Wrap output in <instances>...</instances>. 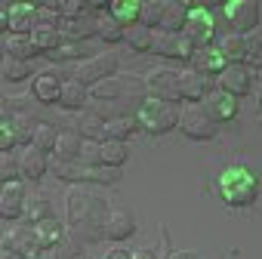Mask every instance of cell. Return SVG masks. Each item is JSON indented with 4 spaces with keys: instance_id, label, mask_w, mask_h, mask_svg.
Masks as SVG:
<instances>
[{
    "instance_id": "6da1fadb",
    "label": "cell",
    "mask_w": 262,
    "mask_h": 259,
    "mask_svg": "<svg viewBox=\"0 0 262 259\" xmlns=\"http://www.w3.org/2000/svg\"><path fill=\"white\" fill-rule=\"evenodd\" d=\"M90 96L96 99V111L102 120H111V117H123V114H136L145 99H148V90H145V77H136V74H114L102 83H96L90 90Z\"/></svg>"
},
{
    "instance_id": "7a4b0ae2",
    "label": "cell",
    "mask_w": 262,
    "mask_h": 259,
    "mask_svg": "<svg viewBox=\"0 0 262 259\" xmlns=\"http://www.w3.org/2000/svg\"><path fill=\"white\" fill-rule=\"evenodd\" d=\"M108 204L99 195L90 191H71L68 195V225L74 238L80 241H105V219H108Z\"/></svg>"
},
{
    "instance_id": "3957f363",
    "label": "cell",
    "mask_w": 262,
    "mask_h": 259,
    "mask_svg": "<svg viewBox=\"0 0 262 259\" xmlns=\"http://www.w3.org/2000/svg\"><path fill=\"white\" fill-rule=\"evenodd\" d=\"M216 191L228 207H247L259 198V179L247 167H228L216 179Z\"/></svg>"
},
{
    "instance_id": "277c9868",
    "label": "cell",
    "mask_w": 262,
    "mask_h": 259,
    "mask_svg": "<svg viewBox=\"0 0 262 259\" xmlns=\"http://www.w3.org/2000/svg\"><path fill=\"white\" fill-rule=\"evenodd\" d=\"M136 120H139V126L145 130L148 136H164V133H170L173 126H179V108L148 96L145 105L136 111Z\"/></svg>"
},
{
    "instance_id": "5b68a950",
    "label": "cell",
    "mask_w": 262,
    "mask_h": 259,
    "mask_svg": "<svg viewBox=\"0 0 262 259\" xmlns=\"http://www.w3.org/2000/svg\"><path fill=\"white\" fill-rule=\"evenodd\" d=\"M179 68H173V65H158V68H151L148 74H145V90H148V96L151 99H161V102H170V105H176V102H182V80H179Z\"/></svg>"
},
{
    "instance_id": "8992f818",
    "label": "cell",
    "mask_w": 262,
    "mask_h": 259,
    "mask_svg": "<svg viewBox=\"0 0 262 259\" xmlns=\"http://www.w3.org/2000/svg\"><path fill=\"white\" fill-rule=\"evenodd\" d=\"M216 126H219V123H213V117L204 111L201 102H188V105L179 111V130H182L185 139L210 142V139H216Z\"/></svg>"
},
{
    "instance_id": "52a82bcc",
    "label": "cell",
    "mask_w": 262,
    "mask_h": 259,
    "mask_svg": "<svg viewBox=\"0 0 262 259\" xmlns=\"http://www.w3.org/2000/svg\"><path fill=\"white\" fill-rule=\"evenodd\" d=\"M194 50H198V47H194L185 34H170V31H164V28H155V31H151V53L161 56V59L191 62Z\"/></svg>"
},
{
    "instance_id": "ba28073f",
    "label": "cell",
    "mask_w": 262,
    "mask_h": 259,
    "mask_svg": "<svg viewBox=\"0 0 262 259\" xmlns=\"http://www.w3.org/2000/svg\"><path fill=\"white\" fill-rule=\"evenodd\" d=\"M114 74H120L114 53H96V56H90L86 62L74 65V77H77L80 83H86V87H96V83H102V80H108V77H114Z\"/></svg>"
},
{
    "instance_id": "9c48e42d",
    "label": "cell",
    "mask_w": 262,
    "mask_h": 259,
    "mask_svg": "<svg viewBox=\"0 0 262 259\" xmlns=\"http://www.w3.org/2000/svg\"><path fill=\"white\" fill-rule=\"evenodd\" d=\"M19 253V259H53V250L40 244L37 238V228L34 225H16L10 234H7Z\"/></svg>"
},
{
    "instance_id": "30bf717a",
    "label": "cell",
    "mask_w": 262,
    "mask_h": 259,
    "mask_svg": "<svg viewBox=\"0 0 262 259\" xmlns=\"http://www.w3.org/2000/svg\"><path fill=\"white\" fill-rule=\"evenodd\" d=\"M222 16L231 25V31L244 34V31H253L259 25V4L256 0H231V4L222 7Z\"/></svg>"
},
{
    "instance_id": "8fae6325",
    "label": "cell",
    "mask_w": 262,
    "mask_h": 259,
    "mask_svg": "<svg viewBox=\"0 0 262 259\" xmlns=\"http://www.w3.org/2000/svg\"><path fill=\"white\" fill-rule=\"evenodd\" d=\"M182 34H185L194 47H213V37H216V19H213L207 10H201V7H191Z\"/></svg>"
},
{
    "instance_id": "7c38bea8",
    "label": "cell",
    "mask_w": 262,
    "mask_h": 259,
    "mask_svg": "<svg viewBox=\"0 0 262 259\" xmlns=\"http://www.w3.org/2000/svg\"><path fill=\"white\" fill-rule=\"evenodd\" d=\"M96 28H99V16H93V13H83L77 19H62L59 22L62 40H74V44H86L90 37H96Z\"/></svg>"
},
{
    "instance_id": "4fadbf2b",
    "label": "cell",
    "mask_w": 262,
    "mask_h": 259,
    "mask_svg": "<svg viewBox=\"0 0 262 259\" xmlns=\"http://www.w3.org/2000/svg\"><path fill=\"white\" fill-rule=\"evenodd\" d=\"M201 105H204V111L213 117V123H228V120L237 117V99L228 96V93H222V90L207 93V99H204Z\"/></svg>"
},
{
    "instance_id": "5bb4252c",
    "label": "cell",
    "mask_w": 262,
    "mask_h": 259,
    "mask_svg": "<svg viewBox=\"0 0 262 259\" xmlns=\"http://www.w3.org/2000/svg\"><path fill=\"white\" fill-rule=\"evenodd\" d=\"M50 170H53L62 182H71V185H83V182L93 185V173H96V167H90V164H83V161H59V158L50 161Z\"/></svg>"
},
{
    "instance_id": "9a60e30c",
    "label": "cell",
    "mask_w": 262,
    "mask_h": 259,
    "mask_svg": "<svg viewBox=\"0 0 262 259\" xmlns=\"http://www.w3.org/2000/svg\"><path fill=\"white\" fill-rule=\"evenodd\" d=\"M198 74H204V77H219L222 71H225V56L219 53V47H198L194 50V56H191V62H188Z\"/></svg>"
},
{
    "instance_id": "2e32d148",
    "label": "cell",
    "mask_w": 262,
    "mask_h": 259,
    "mask_svg": "<svg viewBox=\"0 0 262 259\" xmlns=\"http://www.w3.org/2000/svg\"><path fill=\"white\" fill-rule=\"evenodd\" d=\"M50 170V161H47V152L34 148V145H22L19 152V173L31 182H40V176Z\"/></svg>"
},
{
    "instance_id": "e0dca14e",
    "label": "cell",
    "mask_w": 262,
    "mask_h": 259,
    "mask_svg": "<svg viewBox=\"0 0 262 259\" xmlns=\"http://www.w3.org/2000/svg\"><path fill=\"white\" fill-rule=\"evenodd\" d=\"M216 90L228 93V96H244L250 90V71L244 65H225V71L216 77Z\"/></svg>"
},
{
    "instance_id": "ac0fdd59",
    "label": "cell",
    "mask_w": 262,
    "mask_h": 259,
    "mask_svg": "<svg viewBox=\"0 0 262 259\" xmlns=\"http://www.w3.org/2000/svg\"><path fill=\"white\" fill-rule=\"evenodd\" d=\"M136 231V219L129 210H120V207H111L108 210V219H105V238L111 241H126L129 234Z\"/></svg>"
},
{
    "instance_id": "d6986e66",
    "label": "cell",
    "mask_w": 262,
    "mask_h": 259,
    "mask_svg": "<svg viewBox=\"0 0 262 259\" xmlns=\"http://www.w3.org/2000/svg\"><path fill=\"white\" fill-rule=\"evenodd\" d=\"M25 210V188L22 182H7L0 191V216L4 219H16Z\"/></svg>"
},
{
    "instance_id": "ffe728a7",
    "label": "cell",
    "mask_w": 262,
    "mask_h": 259,
    "mask_svg": "<svg viewBox=\"0 0 262 259\" xmlns=\"http://www.w3.org/2000/svg\"><path fill=\"white\" fill-rule=\"evenodd\" d=\"M34 28H37V7L13 4V10H10V34H34Z\"/></svg>"
},
{
    "instance_id": "44dd1931",
    "label": "cell",
    "mask_w": 262,
    "mask_h": 259,
    "mask_svg": "<svg viewBox=\"0 0 262 259\" xmlns=\"http://www.w3.org/2000/svg\"><path fill=\"white\" fill-rule=\"evenodd\" d=\"M179 80H182V99H188V102H204V99H207V93H210V77L198 74L194 68H182Z\"/></svg>"
},
{
    "instance_id": "7402d4cb",
    "label": "cell",
    "mask_w": 262,
    "mask_h": 259,
    "mask_svg": "<svg viewBox=\"0 0 262 259\" xmlns=\"http://www.w3.org/2000/svg\"><path fill=\"white\" fill-rule=\"evenodd\" d=\"M108 16H111L114 22H120L123 28H133V25H139V19H142V0H111Z\"/></svg>"
},
{
    "instance_id": "603a6c76",
    "label": "cell",
    "mask_w": 262,
    "mask_h": 259,
    "mask_svg": "<svg viewBox=\"0 0 262 259\" xmlns=\"http://www.w3.org/2000/svg\"><path fill=\"white\" fill-rule=\"evenodd\" d=\"M188 4H182V0H164V31L170 34H182L185 31V22H188Z\"/></svg>"
},
{
    "instance_id": "cb8c5ba5",
    "label": "cell",
    "mask_w": 262,
    "mask_h": 259,
    "mask_svg": "<svg viewBox=\"0 0 262 259\" xmlns=\"http://www.w3.org/2000/svg\"><path fill=\"white\" fill-rule=\"evenodd\" d=\"M86 99H90V87H86V83H80L77 77L62 80V99H59L62 108H68V111H80V108L86 105Z\"/></svg>"
},
{
    "instance_id": "d4e9b609",
    "label": "cell",
    "mask_w": 262,
    "mask_h": 259,
    "mask_svg": "<svg viewBox=\"0 0 262 259\" xmlns=\"http://www.w3.org/2000/svg\"><path fill=\"white\" fill-rule=\"evenodd\" d=\"M80 148H83V139L77 136V130H59L53 158H59V161H80Z\"/></svg>"
},
{
    "instance_id": "484cf974",
    "label": "cell",
    "mask_w": 262,
    "mask_h": 259,
    "mask_svg": "<svg viewBox=\"0 0 262 259\" xmlns=\"http://www.w3.org/2000/svg\"><path fill=\"white\" fill-rule=\"evenodd\" d=\"M4 56L22 59V62H31V59L37 56L34 37H31V34H7V37H4Z\"/></svg>"
},
{
    "instance_id": "4316f807",
    "label": "cell",
    "mask_w": 262,
    "mask_h": 259,
    "mask_svg": "<svg viewBox=\"0 0 262 259\" xmlns=\"http://www.w3.org/2000/svg\"><path fill=\"white\" fill-rule=\"evenodd\" d=\"M219 53L225 56V62L228 65H244V56H247V37L244 34H237V31H231V34H225V37H219Z\"/></svg>"
},
{
    "instance_id": "83f0119b",
    "label": "cell",
    "mask_w": 262,
    "mask_h": 259,
    "mask_svg": "<svg viewBox=\"0 0 262 259\" xmlns=\"http://www.w3.org/2000/svg\"><path fill=\"white\" fill-rule=\"evenodd\" d=\"M31 93H34V99H37L40 105H56V102L62 99V80L53 77V74H40V77L34 80Z\"/></svg>"
},
{
    "instance_id": "f1b7e54d",
    "label": "cell",
    "mask_w": 262,
    "mask_h": 259,
    "mask_svg": "<svg viewBox=\"0 0 262 259\" xmlns=\"http://www.w3.org/2000/svg\"><path fill=\"white\" fill-rule=\"evenodd\" d=\"M136 126H139V120H136V114H123V117H111V120H105V142L111 139V142H123V139H129L136 133Z\"/></svg>"
},
{
    "instance_id": "f546056e",
    "label": "cell",
    "mask_w": 262,
    "mask_h": 259,
    "mask_svg": "<svg viewBox=\"0 0 262 259\" xmlns=\"http://www.w3.org/2000/svg\"><path fill=\"white\" fill-rule=\"evenodd\" d=\"M77 136L83 139V142H105V120L99 117V114H80L77 117Z\"/></svg>"
},
{
    "instance_id": "4dcf8cb0",
    "label": "cell",
    "mask_w": 262,
    "mask_h": 259,
    "mask_svg": "<svg viewBox=\"0 0 262 259\" xmlns=\"http://www.w3.org/2000/svg\"><path fill=\"white\" fill-rule=\"evenodd\" d=\"M90 56H96L90 40H86V44H74V40H65L59 50H53V53H50V59H53V62H86Z\"/></svg>"
},
{
    "instance_id": "1f68e13d",
    "label": "cell",
    "mask_w": 262,
    "mask_h": 259,
    "mask_svg": "<svg viewBox=\"0 0 262 259\" xmlns=\"http://www.w3.org/2000/svg\"><path fill=\"white\" fill-rule=\"evenodd\" d=\"M34 228H37V238H40V244H43V247H50V250H53V247H59V244L65 241V225H62L56 216H50V219L37 222Z\"/></svg>"
},
{
    "instance_id": "d6a6232c",
    "label": "cell",
    "mask_w": 262,
    "mask_h": 259,
    "mask_svg": "<svg viewBox=\"0 0 262 259\" xmlns=\"http://www.w3.org/2000/svg\"><path fill=\"white\" fill-rule=\"evenodd\" d=\"M34 47H37V53H43V56H50L53 50H59L65 40H62V34H59V28H47V25H37L34 28Z\"/></svg>"
},
{
    "instance_id": "836d02e7",
    "label": "cell",
    "mask_w": 262,
    "mask_h": 259,
    "mask_svg": "<svg viewBox=\"0 0 262 259\" xmlns=\"http://www.w3.org/2000/svg\"><path fill=\"white\" fill-rule=\"evenodd\" d=\"M22 216H25L31 225H37V222H43V219L53 216V207H50L47 198H40V195H28V198H25V210H22Z\"/></svg>"
},
{
    "instance_id": "e575fe53",
    "label": "cell",
    "mask_w": 262,
    "mask_h": 259,
    "mask_svg": "<svg viewBox=\"0 0 262 259\" xmlns=\"http://www.w3.org/2000/svg\"><path fill=\"white\" fill-rule=\"evenodd\" d=\"M123 40L133 47L136 53H151V28H145L142 22L133 25V28H126L123 31Z\"/></svg>"
},
{
    "instance_id": "d590c367",
    "label": "cell",
    "mask_w": 262,
    "mask_h": 259,
    "mask_svg": "<svg viewBox=\"0 0 262 259\" xmlns=\"http://www.w3.org/2000/svg\"><path fill=\"white\" fill-rule=\"evenodd\" d=\"M56 139H59V130L53 126V123H37V130H34V136H31V145L34 148H40V152H53L56 148Z\"/></svg>"
},
{
    "instance_id": "8d00e7d4",
    "label": "cell",
    "mask_w": 262,
    "mask_h": 259,
    "mask_svg": "<svg viewBox=\"0 0 262 259\" xmlns=\"http://www.w3.org/2000/svg\"><path fill=\"white\" fill-rule=\"evenodd\" d=\"M145 28H161L164 25V0H142V19Z\"/></svg>"
},
{
    "instance_id": "74e56055",
    "label": "cell",
    "mask_w": 262,
    "mask_h": 259,
    "mask_svg": "<svg viewBox=\"0 0 262 259\" xmlns=\"http://www.w3.org/2000/svg\"><path fill=\"white\" fill-rule=\"evenodd\" d=\"M123 25L120 22H114L111 16H99V28H96V37L99 40H105V44H117V40H123Z\"/></svg>"
},
{
    "instance_id": "f35d334b",
    "label": "cell",
    "mask_w": 262,
    "mask_h": 259,
    "mask_svg": "<svg viewBox=\"0 0 262 259\" xmlns=\"http://www.w3.org/2000/svg\"><path fill=\"white\" fill-rule=\"evenodd\" d=\"M31 74V62H22V59H13V56H4V80L10 83H19Z\"/></svg>"
},
{
    "instance_id": "ab89813d",
    "label": "cell",
    "mask_w": 262,
    "mask_h": 259,
    "mask_svg": "<svg viewBox=\"0 0 262 259\" xmlns=\"http://www.w3.org/2000/svg\"><path fill=\"white\" fill-rule=\"evenodd\" d=\"M126 142H102V164L105 167H120V164H126Z\"/></svg>"
},
{
    "instance_id": "60d3db41",
    "label": "cell",
    "mask_w": 262,
    "mask_h": 259,
    "mask_svg": "<svg viewBox=\"0 0 262 259\" xmlns=\"http://www.w3.org/2000/svg\"><path fill=\"white\" fill-rule=\"evenodd\" d=\"M10 120H13V130H16V136H19V145H22V142L31 145V136H34V130H37V123L31 120V114H28V111H19V114H13Z\"/></svg>"
},
{
    "instance_id": "b9f144b4",
    "label": "cell",
    "mask_w": 262,
    "mask_h": 259,
    "mask_svg": "<svg viewBox=\"0 0 262 259\" xmlns=\"http://www.w3.org/2000/svg\"><path fill=\"white\" fill-rule=\"evenodd\" d=\"M50 7L62 16V19H77L86 13V4H80V0H50Z\"/></svg>"
},
{
    "instance_id": "7bdbcfd3",
    "label": "cell",
    "mask_w": 262,
    "mask_h": 259,
    "mask_svg": "<svg viewBox=\"0 0 262 259\" xmlns=\"http://www.w3.org/2000/svg\"><path fill=\"white\" fill-rule=\"evenodd\" d=\"M19 145V136H16V130H13V120L10 117H0V152H13Z\"/></svg>"
},
{
    "instance_id": "ee69618b",
    "label": "cell",
    "mask_w": 262,
    "mask_h": 259,
    "mask_svg": "<svg viewBox=\"0 0 262 259\" xmlns=\"http://www.w3.org/2000/svg\"><path fill=\"white\" fill-rule=\"evenodd\" d=\"M244 62L262 68V34H250L247 37V56H244Z\"/></svg>"
},
{
    "instance_id": "f6af8a7d",
    "label": "cell",
    "mask_w": 262,
    "mask_h": 259,
    "mask_svg": "<svg viewBox=\"0 0 262 259\" xmlns=\"http://www.w3.org/2000/svg\"><path fill=\"white\" fill-rule=\"evenodd\" d=\"M80 161L90 164V167H102V145H99V142H83Z\"/></svg>"
},
{
    "instance_id": "bcb514c9",
    "label": "cell",
    "mask_w": 262,
    "mask_h": 259,
    "mask_svg": "<svg viewBox=\"0 0 262 259\" xmlns=\"http://www.w3.org/2000/svg\"><path fill=\"white\" fill-rule=\"evenodd\" d=\"M53 259H80V244H74L71 238H65L59 247H53Z\"/></svg>"
},
{
    "instance_id": "7dc6e473",
    "label": "cell",
    "mask_w": 262,
    "mask_h": 259,
    "mask_svg": "<svg viewBox=\"0 0 262 259\" xmlns=\"http://www.w3.org/2000/svg\"><path fill=\"white\" fill-rule=\"evenodd\" d=\"M0 164H4V167H0V176H4V185H7V182H19V179H16V170H13V161H10L7 155H4V161H0Z\"/></svg>"
},
{
    "instance_id": "c3c4849f",
    "label": "cell",
    "mask_w": 262,
    "mask_h": 259,
    "mask_svg": "<svg viewBox=\"0 0 262 259\" xmlns=\"http://www.w3.org/2000/svg\"><path fill=\"white\" fill-rule=\"evenodd\" d=\"M102 259H129V253H126V250H120V247H111Z\"/></svg>"
},
{
    "instance_id": "681fc988",
    "label": "cell",
    "mask_w": 262,
    "mask_h": 259,
    "mask_svg": "<svg viewBox=\"0 0 262 259\" xmlns=\"http://www.w3.org/2000/svg\"><path fill=\"white\" fill-rule=\"evenodd\" d=\"M170 259H201V256H198L194 250H179V253H173Z\"/></svg>"
},
{
    "instance_id": "f907efd6",
    "label": "cell",
    "mask_w": 262,
    "mask_h": 259,
    "mask_svg": "<svg viewBox=\"0 0 262 259\" xmlns=\"http://www.w3.org/2000/svg\"><path fill=\"white\" fill-rule=\"evenodd\" d=\"M129 259H155L151 250H136V253H129Z\"/></svg>"
},
{
    "instance_id": "816d5d0a",
    "label": "cell",
    "mask_w": 262,
    "mask_h": 259,
    "mask_svg": "<svg viewBox=\"0 0 262 259\" xmlns=\"http://www.w3.org/2000/svg\"><path fill=\"white\" fill-rule=\"evenodd\" d=\"M259 111H262V93H259Z\"/></svg>"
},
{
    "instance_id": "f5cc1de1",
    "label": "cell",
    "mask_w": 262,
    "mask_h": 259,
    "mask_svg": "<svg viewBox=\"0 0 262 259\" xmlns=\"http://www.w3.org/2000/svg\"><path fill=\"white\" fill-rule=\"evenodd\" d=\"M259 77H262V71H259Z\"/></svg>"
}]
</instances>
